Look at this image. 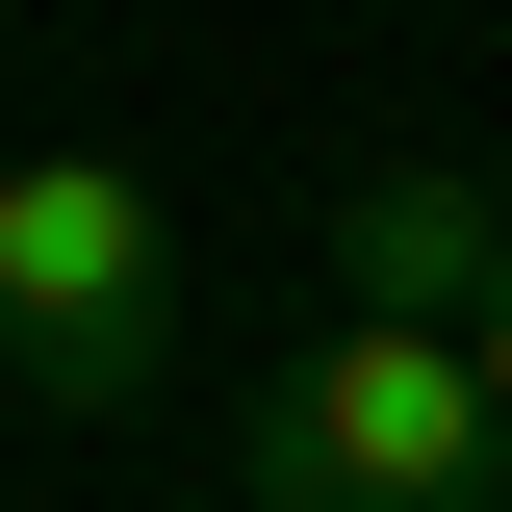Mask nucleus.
<instances>
[{
  "mask_svg": "<svg viewBox=\"0 0 512 512\" xmlns=\"http://www.w3.org/2000/svg\"><path fill=\"white\" fill-rule=\"evenodd\" d=\"M0 384L26 410H154L180 384V205L128 154H0Z\"/></svg>",
  "mask_w": 512,
  "mask_h": 512,
  "instance_id": "f03ea898",
  "label": "nucleus"
},
{
  "mask_svg": "<svg viewBox=\"0 0 512 512\" xmlns=\"http://www.w3.org/2000/svg\"><path fill=\"white\" fill-rule=\"evenodd\" d=\"M0 410H26V384H0Z\"/></svg>",
  "mask_w": 512,
  "mask_h": 512,
  "instance_id": "423d86ee",
  "label": "nucleus"
},
{
  "mask_svg": "<svg viewBox=\"0 0 512 512\" xmlns=\"http://www.w3.org/2000/svg\"><path fill=\"white\" fill-rule=\"evenodd\" d=\"M461 359H487V410H512V308H487V333H461Z\"/></svg>",
  "mask_w": 512,
  "mask_h": 512,
  "instance_id": "20e7f679",
  "label": "nucleus"
},
{
  "mask_svg": "<svg viewBox=\"0 0 512 512\" xmlns=\"http://www.w3.org/2000/svg\"><path fill=\"white\" fill-rule=\"evenodd\" d=\"M0 154H26V128H0Z\"/></svg>",
  "mask_w": 512,
  "mask_h": 512,
  "instance_id": "39448f33",
  "label": "nucleus"
},
{
  "mask_svg": "<svg viewBox=\"0 0 512 512\" xmlns=\"http://www.w3.org/2000/svg\"><path fill=\"white\" fill-rule=\"evenodd\" d=\"M333 308H359V333H487L512 308V180L359 154V180H333Z\"/></svg>",
  "mask_w": 512,
  "mask_h": 512,
  "instance_id": "7ed1b4c3",
  "label": "nucleus"
},
{
  "mask_svg": "<svg viewBox=\"0 0 512 512\" xmlns=\"http://www.w3.org/2000/svg\"><path fill=\"white\" fill-rule=\"evenodd\" d=\"M231 487L256 512H512V410H487L461 333H359V308H333L308 359H256Z\"/></svg>",
  "mask_w": 512,
  "mask_h": 512,
  "instance_id": "f257e3e1",
  "label": "nucleus"
}]
</instances>
